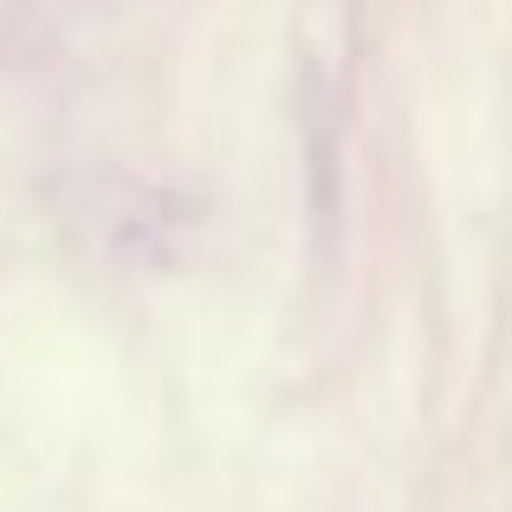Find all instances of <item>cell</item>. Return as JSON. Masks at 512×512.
Here are the masks:
<instances>
[]
</instances>
